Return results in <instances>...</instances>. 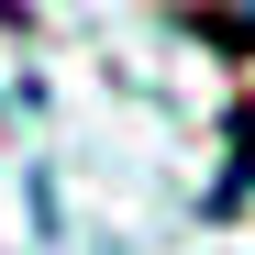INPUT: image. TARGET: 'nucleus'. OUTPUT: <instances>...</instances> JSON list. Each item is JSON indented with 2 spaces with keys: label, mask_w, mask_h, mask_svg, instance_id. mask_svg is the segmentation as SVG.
<instances>
[{
  "label": "nucleus",
  "mask_w": 255,
  "mask_h": 255,
  "mask_svg": "<svg viewBox=\"0 0 255 255\" xmlns=\"http://www.w3.org/2000/svg\"><path fill=\"white\" fill-rule=\"evenodd\" d=\"M222 133H233V166H222V178H211V200H200L211 222H233V211H244V189H255V111H233Z\"/></svg>",
  "instance_id": "f257e3e1"
},
{
  "label": "nucleus",
  "mask_w": 255,
  "mask_h": 255,
  "mask_svg": "<svg viewBox=\"0 0 255 255\" xmlns=\"http://www.w3.org/2000/svg\"><path fill=\"white\" fill-rule=\"evenodd\" d=\"M200 45H222V56H255V11H189Z\"/></svg>",
  "instance_id": "f03ea898"
}]
</instances>
